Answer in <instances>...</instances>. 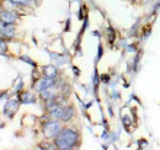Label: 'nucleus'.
<instances>
[{"instance_id": "nucleus-7", "label": "nucleus", "mask_w": 160, "mask_h": 150, "mask_svg": "<svg viewBox=\"0 0 160 150\" xmlns=\"http://www.w3.org/2000/svg\"><path fill=\"white\" fill-rule=\"evenodd\" d=\"M74 116V108L72 106H65L62 108V116H60V121L63 122H68L69 119H72V117Z\"/></svg>"}, {"instance_id": "nucleus-9", "label": "nucleus", "mask_w": 160, "mask_h": 150, "mask_svg": "<svg viewBox=\"0 0 160 150\" xmlns=\"http://www.w3.org/2000/svg\"><path fill=\"white\" fill-rule=\"evenodd\" d=\"M42 97L46 100H52L56 97V86H51L48 89H46L44 91H42Z\"/></svg>"}, {"instance_id": "nucleus-12", "label": "nucleus", "mask_w": 160, "mask_h": 150, "mask_svg": "<svg viewBox=\"0 0 160 150\" xmlns=\"http://www.w3.org/2000/svg\"><path fill=\"white\" fill-rule=\"evenodd\" d=\"M6 51H8L6 43H5L2 39H0V54H5V53H6Z\"/></svg>"}, {"instance_id": "nucleus-15", "label": "nucleus", "mask_w": 160, "mask_h": 150, "mask_svg": "<svg viewBox=\"0 0 160 150\" xmlns=\"http://www.w3.org/2000/svg\"><path fill=\"white\" fill-rule=\"evenodd\" d=\"M144 1H145V2H147V1H149V0H144Z\"/></svg>"}, {"instance_id": "nucleus-5", "label": "nucleus", "mask_w": 160, "mask_h": 150, "mask_svg": "<svg viewBox=\"0 0 160 150\" xmlns=\"http://www.w3.org/2000/svg\"><path fill=\"white\" fill-rule=\"evenodd\" d=\"M0 21L2 23H10L12 25L16 21V15L11 11H1L0 12Z\"/></svg>"}, {"instance_id": "nucleus-3", "label": "nucleus", "mask_w": 160, "mask_h": 150, "mask_svg": "<svg viewBox=\"0 0 160 150\" xmlns=\"http://www.w3.org/2000/svg\"><path fill=\"white\" fill-rule=\"evenodd\" d=\"M53 85H54V79H51V78L44 76V78L40 79V80L36 82L35 89H36V91L42 92V91H44L46 89H48V88H51V86H53Z\"/></svg>"}, {"instance_id": "nucleus-14", "label": "nucleus", "mask_w": 160, "mask_h": 150, "mask_svg": "<svg viewBox=\"0 0 160 150\" xmlns=\"http://www.w3.org/2000/svg\"><path fill=\"white\" fill-rule=\"evenodd\" d=\"M21 59H22V60H25V62H27V63H31V64H33V62H32V60H30L27 57H22Z\"/></svg>"}, {"instance_id": "nucleus-6", "label": "nucleus", "mask_w": 160, "mask_h": 150, "mask_svg": "<svg viewBox=\"0 0 160 150\" xmlns=\"http://www.w3.org/2000/svg\"><path fill=\"white\" fill-rule=\"evenodd\" d=\"M0 35L1 36H5L8 38H11L15 35V28L10 23H4L1 27H0Z\"/></svg>"}, {"instance_id": "nucleus-13", "label": "nucleus", "mask_w": 160, "mask_h": 150, "mask_svg": "<svg viewBox=\"0 0 160 150\" xmlns=\"http://www.w3.org/2000/svg\"><path fill=\"white\" fill-rule=\"evenodd\" d=\"M12 2L15 4H20V5H27L28 4V0H11Z\"/></svg>"}, {"instance_id": "nucleus-2", "label": "nucleus", "mask_w": 160, "mask_h": 150, "mask_svg": "<svg viewBox=\"0 0 160 150\" xmlns=\"http://www.w3.org/2000/svg\"><path fill=\"white\" fill-rule=\"evenodd\" d=\"M60 131H62V128H60L59 123L56 119L49 121L43 126V133L47 138H56L59 134Z\"/></svg>"}, {"instance_id": "nucleus-8", "label": "nucleus", "mask_w": 160, "mask_h": 150, "mask_svg": "<svg viewBox=\"0 0 160 150\" xmlns=\"http://www.w3.org/2000/svg\"><path fill=\"white\" fill-rule=\"evenodd\" d=\"M43 73H44V76L51 78V79H54L57 76V68L54 65H47V67H44Z\"/></svg>"}, {"instance_id": "nucleus-4", "label": "nucleus", "mask_w": 160, "mask_h": 150, "mask_svg": "<svg viewBox=\"0 0 160 150\" xmlns=\"http://www.w3.org/2000/svg\"><path fill=\"white\" fill-rule=\"evenodd\" d=\"M19 110V102L15 101V100H10L6 102L5 107H4V113L8 116V117H12L14 113Z\"/></svg>"}, {"instance_id": "nucleus-10", "label": "nucleus", "mask_w": 160, "mask_h": 150, "mask_svg": "<svg viewBox=\"0 0 160 150\" xmlns=\"http://www.w3.org/2000/svg\"><path fill=\"white\" fill-rule=\"evenodd\" d=\"M20 101L22 103H33L36 101V98L31 92H23L20 96Z\"/></svg>"}, {"instance_id": "nucleus-1", "label": "nucleus", "mask_w": 160, "mask_h": 150, "mask_svg": "<svg viewBox=\"0 0 160 150\" xmlns=\"http://www.w3.org/2000/svg\"><path fill=\"white\" fill-rule=\"evenodd\" d=\"M79 143V134L73 129H63L59 132V134L56 137L54 144L57 147V149L62 150H68L73 149L78 145Z\"/></svg>"}, {"instance_id": "nucleus-11", "label": "nucleus", "mask_w": 160, "mask_h": 150, "mask_svg": "<svg viewBox=\"0 0 160 150\" xmlns=\"http://www.w3.org/2000/svg\"><path fill=\"white\" fill-rule=\"evenodd\" d=\"M62 108L63 107H60V106H58L57 108H54L53 111H51V117L53 118V119H60V116H62Z\"/></svg>"}]
</instances>
